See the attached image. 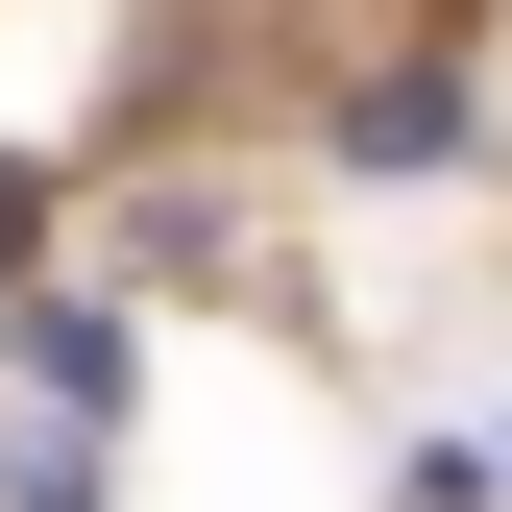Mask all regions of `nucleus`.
<instances>
[{
  "label": "nucleus",
  "instance_id": "1",
  "mask_svg": "<svg viewBox=\"0 0 512 512\" xmlns=\"http://www.w3.org/2000/svg\"><path fill=\"white\" fill-rule=\"evenodd\" d=\"M342 171H464V74H391V98H342Z\"/></svg>",
  "mask_w": 512,
  "mask_h": 512
},
{
  "label": "nucleus",
  "instance_id": "2",
  "mask_svg": "<svg viewBox=\"0 0 512 512\" xmlns=\"http://www.w3.org/2000/svg\"><path fill=\"white\" fill-rule=\"evenodd\" d=\"M0 269H25V171H0Z\"/></svg>",
  "mask_w": 512,
  "mask_h": 512
}]
</instances>
